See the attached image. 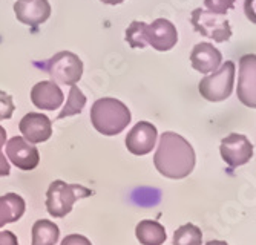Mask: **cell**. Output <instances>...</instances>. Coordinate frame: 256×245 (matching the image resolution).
Listing matches in <instances>:
<instances>
[{"mask_svg": "<svg viewBox=\"0 0 256 245\" xmlns=\"http://www.w3.org/2000/svg\"><path fill=\"white\" fill-rule=\"evenodd\" d=\"M195 150L192 144L175 132H164L154 157L155 169L170 180H182L194 172Z\"/></svg>", "mask_w": 256, "mask_h": 245, "instance_id": "cell-1", "label": "cell"}, {"mask_svg": "<svg viewBox=\"0 0 256 245\" xmlns=\"http://www.w3.org/2000/svg\"><path fill=\"white\" fill-rule=\"evenodd\" d=\"M90 123L102 135H118L130 123V110L117 98H100L90 107Z\"/></svg>", "mask_w": 256, "mask_h": 245, "instance_id": "cell-2", "label": "cell"}, {"mask_svg": "<svg viewBox=\"0 0 256 245\" xmlns=\"http://www.w3.org/2000/svg\"><path fill=\"white\" fill-rule=\"evenodd\" d=\"M94 192L80 184H66L62 180L51 183L46 192V210L52 218H64L71 213L74 204L82 198L92 196Z\"/></svg>", "mask_w": 256, "mask_h": 245, "instance_id": "cell-3", "label": "cell"}, {"mask_svg": "<svg viewBox=\"0 0 256 245\" xmlns=\"http://www.w3.org/2000/svg\"><path fill=\"white\" fill-rule=\"evenodd\" d=\"M235 63L234 61H226L222 63L216 71H214L212 75L204 77L200 84V94L207 101H222L227 100L234 91V83H235Z\"/></svg>", "mask_w": 256, "mask_h": 245, "instance_id": "cell-4", "label": "cell"}, {"mask_svg": "<svg viewBox=\"0 0 256 245\" xmlns=\"http://www.w3.org/2000/svg\"><path fill=\"white\" fill-rule=\"evenodd\" d=\"M43 69L52 78V81L72 86L78 83L83 75V61L74 52L62 51L57 52L48 63H44Z\"/></svg>", "mask_w": 256, "mask_h": 245, "instance_id": "cell-5", "label": "cell"}, {"mask_svg": "<svg viewBox=\"0 0 256 245\" xmlns=\"http://www.w3.org/2000/svg\"><path fill=\"white\" fill-rule=\"evenodd\" d=\"M192 26L204 37L212 38L216 43H224L232 37V28L228 20L222 14H216L207 9L196 8L190 15Z\"/></svg>", "mask_w": 256, "mask_h": 245, "instance_id": "cell-6", "label": "cell"}, {"mask_svg": "<svg viewBox=\"0 0 256 245\" xmlns=\"http://www.w3.org/2000/svg\"><path fill=\"white\" fill-rule=\"evenodd\" d=\"M220 152L226 164L232 169H235L247 164L253 158V144L246 135L230 133L228 137L222 138Z\"/></svg>", "mask_w": 256, "mask_h": 245, "instance_id": "cell-7", "label": "cell"}, {"mask_svg": "<svg viewBox=\"0 0 256 245\" xmlns=\"http://www.w3.org/2000/svg\"><path fill=\"white\" fill-rule=\"evenodd\" d=\"M238 98L250 109L256 107V57L247 54L240 60V78H238Z\"/></svg>", "mask_w": 256, "mask_h": 245, "instance_id": "cell-8", "label": "cell"}, {"mask_svg": "<svg viewBox=\"0 0 256 245\" xmlns=\"http://www.w3.org/2000/svg\"><path fill=\"white\" fill-rule=\"evenodd\" d=\"M144 40L154 49L166 52V51H170L176 44L178 32L174 23L168 18H156L150 25L146 23Z\"/></svg>", "mask_w": 256, "mask_h": 245, "instance_id": "cell-9", "label": "cell"}, {"mask_svg": "<svg viewBox=\"0 0 256 245\" xmlns=\"http://www.w3.org/2000/svg\"><path fill=\"white\" fill-rule=\"evenodd\" d=\"M158 132L156 127L149 121H138L128 133L126 147L132 155L143 157L152 152L156 144Z\"/></svg>", "mask_w": 256, "mask_h": 245, "instance_id": "cell-10", "label": "cell"}, {"mask_svg": "<svg viewBox=\"0 0 256 245\" xmlns=\"http://www.w3.org/2000/svg\"><path fill=\"white\" fill-rule=\"evenodd\" d=\"M6 157L20 170H34L40 163L37 147L23 137H14L6 143Z\"/></svg>", "mask_w": 256, "mask_h": 245, "instance_id": "cell-11", "label": "cell"}, {"mask_svg": "<svg viewBox=\"0 0 256 245\" xmlns=\"http://www.w3.org/2000/svg\"><path fill=\"white\" fill-rule=\"evenodd\" d=\"M14 12L20 23L36 29L50 18L51 5L48 0H17Z\"/></svg>", "mask_w": 256, "mask_h": 245, "instance_id": "cell-12", "label": "cell"}, {"mask_svg": "<svg viewBox=\"0 0 256 245\" xmlns=\"http://www.w3.org/2000/svg\"><path fill=\"white\" fill-rule=\"evenodd\" d=\"M18 129L23 138L31 144L48 141L52 135V121L38 112H30L20 120Z\"/></svg>", "mask_w": 256, "mask_h": 245, "instance_id": "cell-13", "label": "cell"}, {"mask_svg": "<svg viewBox=\"0 0 256 245\" xmlns=\"http://www.w3.org/2000/svg\"><path fill=\"white\" fill-rule=\"evenodd\" d=\"M64 95L56 81H40L31 89V101L42 110H56L63 104Z\"/></svg>", "mask_w": 256, "mask_h": 245, "instance_id": "cell-14", "label": "cell"}, {"mask_svg": "<svg viewBox=\"0 0 256 245\" xmlns=\"http://www.w3.org/2000/svg\"><path fill=\"white\" fill-rule=\"evenodd\" d=\"M192 68L201 74L216 71L222 63V54L210 43H198L190 54Z\"/></svg>", "mask_w": 256, "mask_h": 245, "instance_id": "cell-15", "label": "cell"}, {"mask_svg": "<svg viewBox=\"0 0 256 245\" xmlns=\"http://www.w3.org/2000/svg\"><path fill=\"white\" fill-rule=\"evenodd\" d=\"M26 210L25 199L17 193H6L0 196V227L17 222Z\"/></svg>", "mask_w": 256, "mask_h": 245, "instance_id": "cell-16", "label": "cell"}, {"mask_svg": "<svg viewBox=\"0 0 256 245\" xmlns=\"http://www.w3.org/2000/svg\"><path fill=\"white\" fill-rule=\"evenodd\" d=\"M135 236L142 245H162L166 242V229L156 221H142L135 229Z\"/></svg>", "mask_w": 256, "mask_h": 245, "instance_id": "cell-17", "label": "cell"}, {"mask_svg": "<svg viewBox=\"0 0 256 245\" xmlns=\"http://www.w3.org/2000/svg\"><path fill=\"white\" fill-rule=\"evenodd\" d=\"M58 238V227L48 219H38L32 226V245H56Z\"/></svg>", "mask_w": 256, "mask_h": 245, "instance_id": "cell-18", "label": "cell"}, {"mask_svg": "<svg viewBox=\"0 0 256 245\" xmlns=\"http://www.w3.org/2000/svg\"><path fill=\"white\" fill-rule=\"evenodd\" d=\"M84 104H86V97L78 89V86L72 84L71 91H69V95H68V100H66V104L62 109V112L58 114L57 120H63L66 117H72V115L82 114Z\"/></svg>", "mask_w": 256, "mask_h": 245, "instance_id": "cell-19", "label": "cell"}, {"mask_svg": "<svg viewBox=\"0 0 256 245\" xmlns=\"http://www.w3.org/2000/svg\"><path fill=\"white\" fill-rule=\"evenodd\" d=\"M201 229L194 224H184L174 233V245H201Z\"/></svg>", "mask_w": 256, "mask_h": 245, "instance_id": "cell-20", "label": "cell"}, {"mask_svg": "<svg viewBox=\"0 0 256 245\" xmlns=\"http://www.w3.org/2000/svg\"><path fill=\"white\" fill-rule=\"evenodd\" d=\"M144 28H146L144 21H138V20H134L129 25V28L126 29V41L129 43L130 48L143 49L148 46V43L144 40Z\"/></svg>", "mask_w": 256, "mask_h": 245, "instance_id": "cell-21", "label": "cell"}, {"mask_svg": "<svg viewBox=\"0 0 256 245\" xmlns=\"http://www.w3.org/2000/svg\"><path fill=\"white\" fill-rule=\"evenodd\" d=\"M204 6L207 8V11L226 15L227 11L234 9L235 0H204Z\"/></svg>", "mask_w": 256, "mask_h": 245, "instance_id": "cell-22", "label": "cell"}, {"mask_svg": "<svg viewBox=\"0 0 256 245\" xmlns=\"http://www.w3.org/2000/svg\"><path fill=\"white\" fill-rule=\"evenodd\" d=\"M14 101L12 97L6 92L0 91V120H10L14 114Z\"/></svg>", "mask_w": 256, "mask_h": 245, "instance_id": "cell-23", "label": "cell"}, {"mask_svg": "<svg viewBox=\"0 0 256 245\" xmlns=\"http://www.w3.org/2000/svg\"><path fill=\"white\" fill-rule=\"evenodd\" d=\"M62 245H92L90 241L83 236V235H68L63 241Z\"/></svg>", "mask_w": 256, "mask_h": 245, "instance_id": "cell-24", "label": "cell"}, {"mask_svg": "<svg viewBox=\"0 0 256 245\" xmlns=\"http://www.w3.org/2000/svg\"><path fill=\"white\" fill-rule=\"evenodd\" d=\"M0 245H18L17 236L10 230L0 232Z\"/></svg>", "mask_w": 256, "mask_h": 245, "instance_id": "cell-25", "label": "cell"}, {"mask_svg": "<svg viewBox=\"0 0 256 245\" xmlns=\"http://www.w3.org/2000/svg\"><path fill=\"white\" fill-rule=\"evenodd\" d=\"M10 172H11L10 163L5 158V155L2 153V150H0V178H2V176H8Z\"/></svg>", "mask_w": 256, "mask_h": 245, "instance_id": "cell-26", "label": "cell"}, {"mask_svg": "<svg viewBox=\"0 0 256 245\" xmlns=\"http://www.w3.org/2000/svg\"><path fill=\"white\" fill-rule=\"evenodd\" d=\"M5 144H6V130L0 126V150L4 149Z\"/></svg>", "mask_w": 256, "mask_h": 245, "instance_id": "cell-27", "label": "cell"}, {"mask_svg": "<svg viewBox=\"0 0 256 245\" xmlns=\"http://www.w3.org/2000/svg\"><path fill=\"white\" fill-rule=\"evenodd\" d=\"M100 2H103L106 5H120L124 2V0H100Z\"/></svg>", "mask_w": 256, "mask_h": 245, "instance_id": "cell-28", "label": "cell"}, {"mask_svg": "<svg viewBox=\"0 0 256 245\" xmlns=\"http://www.w3.org/2000/svg\"><path fill=\"white\" fill-rule=\"evenodd\" d=\"M206 245H228L226 241H208Z\"/></svg>", "mask_w": 256, "mask_h": 245, "instance_id": "cell-29", "label": "cell"}]
</instances>
